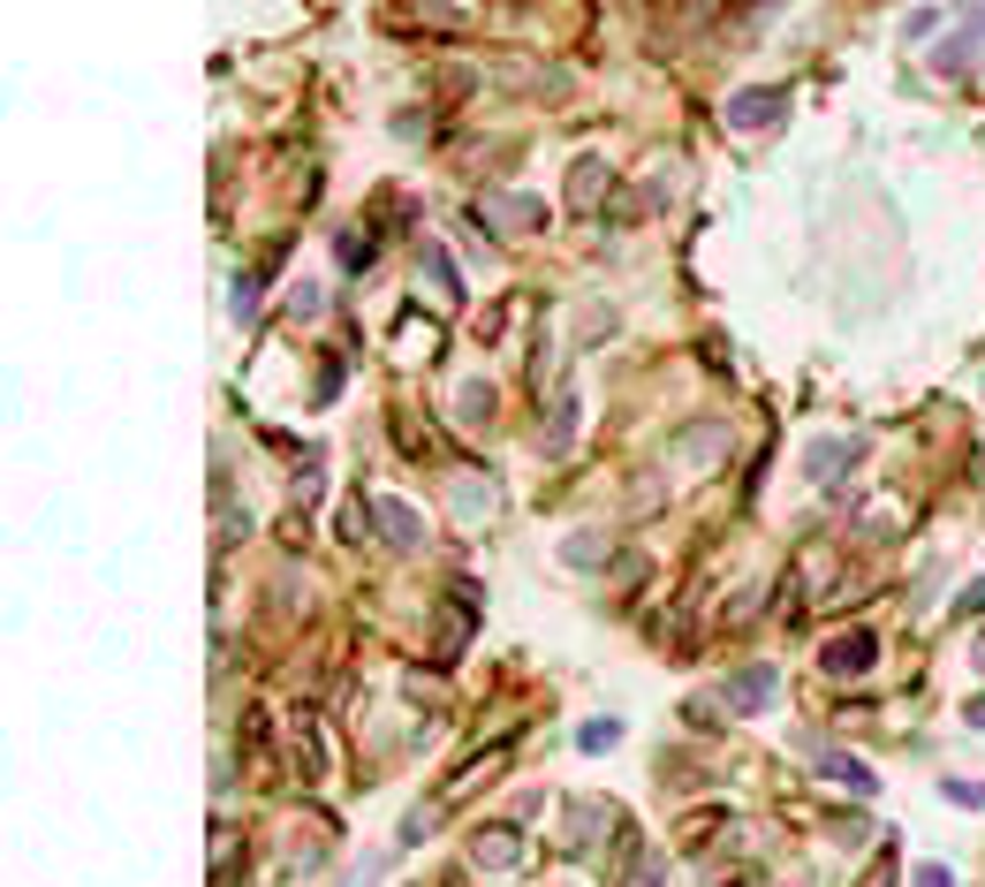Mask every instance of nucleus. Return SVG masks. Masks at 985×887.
Returning <instances> with one entry per match:
<instances>
[{
    "label": "nucleus",
    "instance_id": "nucleus-2",
    "mask_svg": "<svg viewBox=\"0 0 985 887\" xmlns=\"http://www.w3.org/2000/svg\"><path fill=\"white\" fill-rule=\"evenodd\" d=\"M774 107H781L774 91H766V99H735V122H743V130H751V122H774Z\"/></svg>",
    "mask_w": 985,
    "mask_h": 887
},
{
    "label": "nucleus",
    "instance_id": "nucleus-1",
    "mask_svg": "<svg viewBox=\"0 0 985 887\" xmlns=\"http://www.w3.org/2000/svg\"><path fill=\"white\" fill-rule=\"evenodd\" d=\"M864 660H872V637H850V645H834V653H827V668H834V676H856Z\"/></svg>",
    "mask_w": 985,
    "mask_h": 887
},
{
    "label": "nucleus",
    "instance_id": "nucleus-3",
    "mask_svg": "<svg viewBox=\"0 0 985 887\" xmlns=\"http://www.w3.org/2000/svg\"><path fill=\"white\" fill-rule=\"evenodd\" d=\"M918 887H948V873H918Z\"/></svg>",
    "mask_w": 985,
    "mask_h": 887
}]
</instances>
